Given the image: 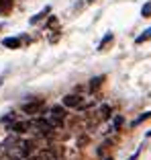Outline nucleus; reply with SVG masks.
<instances>
[{"instance_id":"1","label":"nucleus","mask_w":151,"mask_h":160,"mask_svg":"<svg viewBox=\"0 0 151 160\" xmlns=\"http://www.w3.org/2000/svg\"><path fill=\"white\" fill-rule=\"evenodd\" d=\"M21 109H23V113H27V115H35L43 109V101H29V103H25Z\"/></svg>"},{"instance_id":"2","label":"nucleus","mask_w":151,"mask_h":160,"mask_svg":"<svg viewBox=\"0 0 151 160\" xmlns=\"http://www.w3.org/2000/svg\"><path fill=\"white\" fill-rule=\"evenodd\" d=\"M63 107H82V97H78V94L63 97Z\"/></svg>"},{"instance_id":"3","label":"nucleus","mask_w":151,"mask_h":160,"mask_svg":"<svg viewBox=\"0 0 151 160\" xmlns=\"http://www.w3.org/2000/svg\"><path fill=\"white\" fill-rule=\"evenodd\" d=\"M66 109L63 107H59V105H55V107L51 109V119H57V121H63L66 119Z\"/></svg>"},{"instance_id":"4","label":"nucleus","mask_w":151,"mask_h":160,"mask_svg":"<svg viewBox=\"0 0 151 160\" xmlns=\"http://www.w3.org/2000/svg\"><path fill=\"white\" fill-rule=\"evenodd\" d=\"M2 43H4V47H8V49H16V47H21V39H16V37H6Z\"/></svg>"},{"instance_id":"5","label":"nucleus","mask_w":151,"mask_h":160,"mask_svg":"<svg viewBox=\"0 0 151 160\" xmlns=\"http://www.w3.org/2000/svg\"><path fill=\"white\" fill-rule=\"evenodd\" d=\"M102 80H104V76H96V78L90 80V92H96L100 88V84H102Z\"/></svg>"},{"instance_id":"6","label":"nucleus","mask_w":151,"mask_h":160,"mask_svg":"<svg viewBox=\"0 0 151 160\" xmlns=\"http://www.w3.org/2000/svg\"><path fill=\"white\" fill-rule=\"evenodd\" d=\"M27 127H29V123L19 121V123H12V125H10V129H12L14 133H25V132H27Z\"/></svg>"},{"instance_id":"7","label":"nucleus","mask_w":151,"mask_h":160,"mask_svg":"<svg viewBox=\"0 0 151 160\" xmlns=\"http://www.w3.org/2000/svg\"><path fill=\"white\" fill-rule=\"evenodd\" d=\"M39 160H57V156L53 154V150H43L39 154Z\"/></svg>"},{"instance_id":"8","label":"nucleus","mask_w":151,"mask_h":160,"mask_svg":"<svg viewBox=\"0 0 151 160\" xmlns=\"http://www.w3.org/2000/svg\"><path fill=\"white\" fill-rule=\"evenodd\" d=\"M31 152H33V142H25L23 148H21V154H23V156H29Z\"/></svg>"},{"instance_id":"9","label":"nucleus","mask_w":151,"mask_h":160,"mask_svg":"<svg viewBox=\"0 0 151 160\" xmlns=\"http://www.w3.org/2000/svg\"><path fill=\"white\" fill-rule=\"evenodd\" d=\"M149 117H151V111H145V113H141L135 121H133V125H139V123H143L145 119H149Z\"/></svg>"},{"instance_id":"10","label":"nucleus","mask_w":151,"mask_h":160,"mask_svg":"<svg viewBox=\"0 0 151 160\" xmlns=\"http://www.w3.org/2000/svg\"><path fill=\"white\" fill-rule=\"evenodd\" d=\"M141 17H151V2H145V4H143V8H141Z\"/></svg>"},{"instance_id":"11","label":"nucleus","mask_w":151,"mask_h":160,"mask_svg":"<svg viewBox=\"0 0 151 160\" xmlns=\"http://www.w3.org/2000/svg\"><path fill=\"white\" fill-rule=\"evenodd\" d=\"M149 37H151V29H147V31L141 35V37H137V43H143V41H147Z\"/></svg>"},{"instance_id":"12","label":"nucleus","mask_w":151,"mask_h":160,"mask_svg":"<svg viewBox=\"0 0 151 160\" xmlns=\"http://www.w3.org/2000/svg\"><path fill=\"white\" fill-rule=\"evenodd\" d=\"M49 12V8H45V10H41V12H39L37 14V17H33V19H31V23H37V21H41L43 19V17H45V14H47Z\"/></svg>"},{"instance_id":"13","label":"nucleus","mask_w":151,"mask_h":160,"mask_svg":"<svg viewBox=\"0 0 151 160\" xmlns=\"http://www.w3.org/2000/svg\"><path fill=\"white\" fill-rule=\"evenodd\" d=\"M10 4H12V0H0V10H6Z\"/></svg>"},{"instance_id":"14","label":"nucleus","mask_w":151,"mask_h":160,"mask_svg":"<svg viewBox=\"0 0 151 160\" xmlns=\"http://www.w3.org/2000/svg\"><path fill=\"white\" fill-rule=\"evenodd\" d=\"M100 111H102V117H110V109L106 107V105H104V107L100 109Z\"/></svg>"},{"instance_id":"15","label":"nucleus","mask_w":151,"mask_h":160,"mask_svg":"<svg viewBox=\"0 0 151 160\" xmlns=\"http://www.w3.org/2000/svg\"><path fill=\"white\" fill-rule=\"evenodd\" d=\"M110 39H112V35H106V37H104V41H102V43H100V49H102V47H104V45H106V43H108V41H110Z\"/></svg>"}]
</instances>
